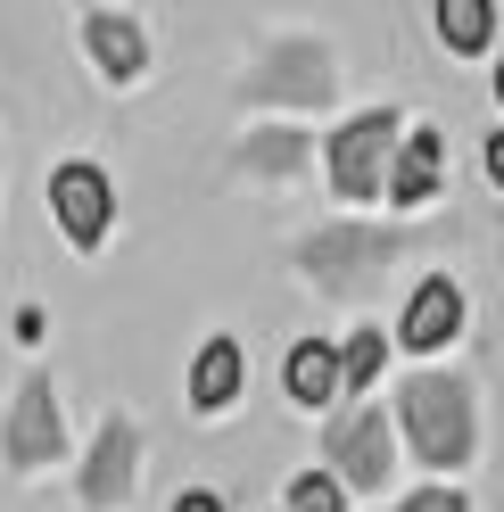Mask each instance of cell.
Wrapping results in <instances>:
<instances>
[{
    "label": "cell",
    "instance_id": "obj_5",
    "mask_svg": "<svg viewBox=\"0 0 504 512\" xmlns=\"http://www.w3.org/2000/svg\"><path fill=\"white\" fill-rule=\"evenodd\" d=\"M438 182H447V133H438V124H405V133H397V157H389L381 199L414 215V207L438 199Z\"/></svg>",
    "mask_w": 504,
    "mask_h": 512
},
{
    "label": "cell",
    "instance_id": "obj_12",
    "mask_svg": "<svg viewBox=\"0 0 504 512\" xmlns=\"http://www.w3.org/2000/svg\"><path fill=\"white\" fill-rule=\"evenodd\" d=\"M281 512H348V488H339L331 471H298L290 479V504Z\"/></svg>",
    "mask_w": 504,
    "mask_h": 512
},
{
    "label": "cell",
    "instance_id": "obj_14",
    "mask_svg": "<svg viewBox=\"0 0 504 512\" xmlns=\"http://www.w3.org/2000/svg\"><path fill=\"white\" fill-rule=\"evenodd\" d=\"M174 512H224V496H207V488H182V496H174Z\"/></svg>",
    "mask_w": 504,
    "mask_h": 512
},
{
    "label": "cell",
    "instance_id": "obj_15",
    "mask_svg": "<svg viewBox=\"0 0 504 512\" xmlns=\"http://www.w3.org/2000/svg\"><path fill=\"white\" fill-rule=\"evenodd\" d=\"M488 182L504 190V133H488Z\"/></svg>",
    "mask_w": 504,
    "mask_h": 512
},
{
    "label": "cell",
    "instance_id": "obj_8",
    "mask_svg": "<svg viewBox=\"0 0 504 512\" xmlns=\"http://www.w3.org/2000/svg\"><path fill=\"white\" fill-rule=\"evenodd\" d=\"M281 389H290V405L323 413V405L339 397V347H331V339H298L290 356H281Z\"/></svg>",
    "mask_w": 504,
    "mask_h": 512
},
{
    "label": "cell",
    "instance_id": "obj_13",
    "mask_svg": "<svg viewBox=\"0 0 504 512\" xmlns=\"http://www.w3.org/2000/svg\"><path fill=\"white\" fill-rule=\"evenodd\" d=\"M397 512H471V504H463V488H447V479H430V488H414V496H405Z\"/></svg>",
    "mask_w": 504,
    "mask_h": 512
},
{
    "label": "cell",
    "instance_id": "obj_6",
    "mask_svg": "<svg viewBox=\"0 0 504 512\" xmlns=\"http://www.w3.org/2000/svg\"><path fill=\"white\" fill-rule=\"evenodd\" d=\"M397 339L414 347V356H438V347H455V339H463V281H455V273L414 281V298H405V314H397Z\"/></svg>",
    "mask_w": 504,
    "mask_h": 512
},
{
    "label": "cell",
    "instance_id": "obj_4",
    "mask_svg": "<svg viewBox=\"0 0 504 512\" xmlns=\"http://www.w3.org/2000/svg\"><path fill=\"white\" fill-rule=\"evenodd\" d=\"M50 207H58V232H67L75 248H100L108 240V223H116V190H108V174L100 166H58L50 174Z\"/></svg>",
    "mask_w": 504,
    "mask_h": 512
},
{
    "label": "cell",
    "instance_id": "obj_11",
    "mask_svg": "<svg viewBox=\"0 0 504 512\" xmlns=\"http://www.w3.org/2000/svg\"><path fill=\"white\" fill-rule=\"evenodd\" d=\"M381 364H389V339L381 331H356L348 347H339V397H364L372 380H381Z\"/></svg>",
    "mask_w": 504,
    "mask_h": 512
},
{
    "label": "cell",
    "instance_id": "obj_16",
    "mask_svg": "<svg viewBox=\"0 0 504 512\" xmlns=\"http://www.w3.org/2000/svg\"><path fill=\"white\" fill-rule=\"evenodd\" d=\"M496 108H504V58H496Z\"/></svg>",
    "mask_w": 504,
    "mask_h": 512
},
{
    "label": "cell",
    "instance_id": "obj_10",
    "mask_svg": "<svg viewBox=\"0 0 504 512\" xmlns=\"http://www.w3.org/2000/svg\"><path fill=\"white\" fill-rule=\"evenodd\" d=\"M438 42H447L455 58H480L496 42V9L488 0H438Z\"/></svg>",
    "mask_w": 504,
    "mask_h": 512
},
{
    "label": "cell",
    "instance_id": "obj_7",
    "mask_svg": "<svg viewBox=\"0 0 504 512\" xmlns=\"http://www.w3.org/2000/svg\"><path fill=\"white\" fill-rule=\"evenodd\" d=\"M240 380H248L240 339H207L199 356H191V405H199V413H232V405H240Z\"/></svg>",
    "mask_w": 504,
    "mask_h": 512
},
{
    "label": "cell",
    "instance_id": "obj_3",
    "mask_svg": "<svg viewBox=\"0 0 504 512\" xmlns=\"http://www.w3.org/2000/svg\"><path fill=\"white\" fill-rule=\"evenodd\" d=\"M389 455H397V430L381 422V405H356L348 422H331V463H339L331 479L339 488H381V479L397 471Z\"/></svg>",
    "mask_w": 504,
    "mask_h": 512
},
{
    "label": "cell",
    "instance_id": "obj_1",
    "mask_svg": "<svg viewBox=\"0 0 504 512\" xmlns=\"http://www.w3.org/2000/svg\"><path fill=\"white\" fill-rule=\"evenodd\" d=\"M397 430L414 446V463H430L447 479V471H463L480 455V397H471V380H455V372H414L397 389Z\"/></svg>",
    "mask_w": 504,
    "mask_h": 512
},
{
    "label": "cell",
    "instance_id": "obj_9",
    "mask_svg": "<svg viewBox=\"0 0 504 512\" xmlns=\"http://www.w3.org/2000/svg\"><path fill=\"white\" fill-rule=\"evenodd\" d=\"M83 42H91V58H100L116 83H133V75L149 67V42H141L133 17H83Z\"/></svg>",
    "mask_w": 504,
    "mask_h": 512
},
{
    "label": "cell",
    "instance_id": "obj_2",
    "mask_svg": "<svg viewBox=\"0 0 504 512\" xmlns=\"http://www.w3.org/2000/svg\"><path fill=\"white\" fill-rule=\"evenodd\" d=\"M397 133H405V116L397 108H364L348 116L331 133V190L339 199H381V182H389V157H397Z\"/></svg>",
    "mask_w": 504,
    "mask_h": 512
}]
</instances>
